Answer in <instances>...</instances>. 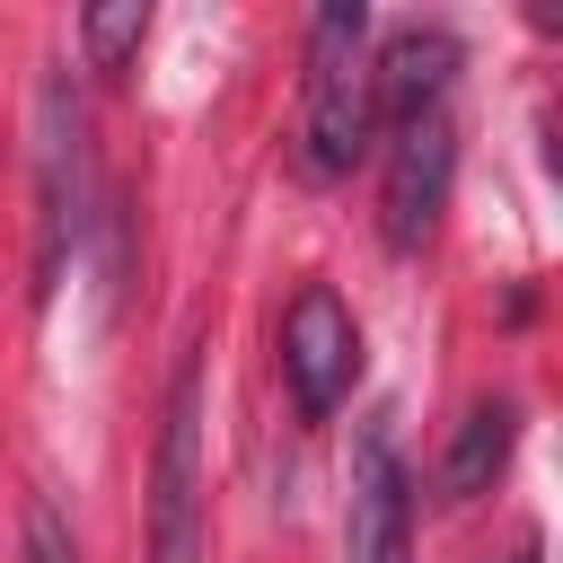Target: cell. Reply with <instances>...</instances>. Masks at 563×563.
I'll use <instances>...</instances> for the list:
<instances>
[{
    "mask_svg": "<svg viewBox=\"0 0 563 563\" xmlns=\"http://www.w3.org/2000/svg\"><path fill=\"white\" fill-rule=\"evenodd\" d=\"M378 132V97H369V9L361 0H325L308 18V106H299V167L317 185L352 176L369 158Z\"/></svg>",
    "mask_w": 563,
    "mask_h": 563,
    "instance_id": "6da1fadb",
    "label": "cell"
},
{
    "mask_svg": "<svg viewBox=\"0 0 563 563\" xmlns=\"http://www.w3.org/2000/svg\"><path fill=\"white\" fill-rule=\"evenodd\" d=\"M88 202V114H79V88L53 70L35 88V299L62 282L70 246H79V211Z\"/></svg>",
    "mask_w": 563,
    "mask_h": 563,
    "instance_id": "7a4b0ae2",
    "label": "cell"
},
{
    "mask_svg": "<svg viewBox=\"0 0 563 563\" xmlns=\"http://www.w3.org/2000/svg\"><path fill=\"white\" fill-rule=\"evenodd\" d=\"M150 563H202V361L176 369L150 466Z\"/></svg>",
    "mask_w": 563,
    "mask_h": 563,
    "instance_id": "3957f363",
    "label": "cell"
},
{
    "mask_svg": "<svg viewBox=\"0 0 563 563\" xmlns=\"http://www.w3.org/2000/svg\"><path fill=\"white\" fill-rule=\"evenodd\" d=\"M449 176H457V132H449V114H440V106L405 114L396 141H387V194H378V229H387V246L413 255V246L440 229V211H449Z\"/></svg>",
    "mask_w": 563,
    "mask_h": 563,
    "instance_id": "277c9868",
    "label": "cell"
},
{
    "mask_svg": "<svg viewBox=\"0 0 563 563\" xmlns=\"http://www.w3.org/2000/svg\"><path fill=\"white\" fill-rule=\"evenodd\" d=\"M282 378H290V405L308 422L343 413L352 378H361V325L334 290H299L290 317H282Z\"/></svg>",
    "mask_w": 563,
    "mask_h": 563,
    "instance_id": "5b68a950",
    "label": "cell"
},
{
    "mask_svg": "<svg viewBox=\"0 0 563 563\" xmlns=\"http://www.w3.org/2000/svg\"><path fill=\"white\" fill-rule=\"evenodd\" d=\"M343 545H352V563H413V484H405V457H396L387 422H369V431L352 440Z\"/></svg>",
    "mask_w": 563,
    "mask_h": 563,
    "instance_id": "8992f818",
    "label": "cell"
},
{
    "mask_svg": "<svg viewBox=\"0 0 563 563\" xmlns=\"http://www.w3.org/2000/svg\"><path fill=\"white\" fill-rule=\"evenodd\" d=\"M449 70H457V44H449L440 26H396V35L378 44V62H369V97H378V106L405 123V114L440 106Z\"/></svg>",
    "mask_w": 563,
    "mask_h": 563,
    "instance_id": "52a82bcc",
    "label": "cell"
},
{
    "mask_svg": "<svg viewBox=\"0 0 563 563\" xmlns=\"http://www.w3.org/2000/svg\"><path fill=\"white\" fill-rule=\"evenodd\" d=\"M510 440H519V413H510L501 396L466 405V413H457V431H449V457H440V493H449V501L493 493V475L510 466Z\"/></svg>",
    "mask_w": 563,
    "mask_h": 563,
    "instance_id": "ba28073f",
    "label": "cell"
},
{
    "mask_svg": "<svg viewBox=\"0 0 563 563\" xmlns=\"http://www.w3.org/2000/svg\"><path fill=\"white\" fill-rule=\"evenodd\" d=\"M141 35H150V9H141V0H114V9H88V18H79V44H88L97 70H132Z\"/></svg>",
    "mask_w": 563,
    "mask_h": 563,
    "instance_id": "9c48e42d",
    "label": "cell"
},
{
    "mask_svg": "<svg viewBox=\"0 0 563 563\" xmlns=\"http://www.w3.org/2000/svg\"><path fill=\"white\" fill-rule=\"evenodd\" d=\"M18 563H79V537L53 501H26V537H18Z\"/></svg>",
    "mask_w": 563,
    "mask_h": 563,
    "instance_id": "30bf717a",
    "label": "cell"
}]
</instances>
